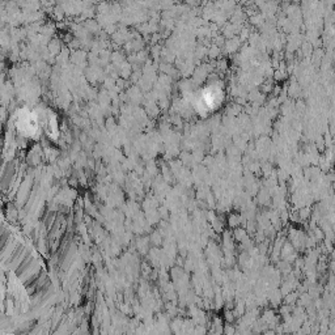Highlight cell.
I'll return each mask as SVG.
<instances>
[{"label":"cell","instance_id":"6da1fadb","mask_svg":"<svg viewBox=\"0 0 335 335\" xmlns=\"http://www.w3.org/2000/svg\"><path fill=\"white\" fill-rule=\"evenodd\" d=\"M16 129L24 138H36L45 130L43 116L30 110H21L16 118Z\"/></svg>","mask_w":335,"mask_h":335},{"label":"cell","instance_id":"7a4b0ae2","mask_svg":"<svg viewBox=\"0 0 335 335\" xmlns=\"http://www.w3.org/2000/svg\"><path fill=\"white\" fill-rule=\"evenodd\" d=\"M222 97H224V92L221 87L217 84H211L200 92V96H198L194 105L198 111H203V113L212 111L221 105Z\"/></svg>","mask_w":335,"mask_h":335}]
</instances>
